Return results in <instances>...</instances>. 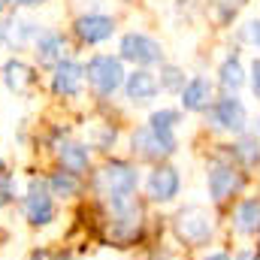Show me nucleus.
I'll list each match as a JSON object with an SVG mask.
<instances>
[{
    "label": "nucleus",
    "instance_id": "obj_1",
    "mask_svg": "<svg viewBox=\"0 0 260 260\" xmlns=\"http://www.w3.org/2000/svg\"><path fill=\"white\" fill-rule=\"evenodd\" d=\"M139 182H142L139 167H136L133 160H127V157H106V160H103L100 167H94L91 176H88V185H91L94 197H97L106 209L133 200L136 191H139Z\"/></svg>",
    "mask_w": 260,
    "mask_h": 260
},
{
    "label": "nucleus",
    "instance_id": "obj_2",
    "mask_svg": "<svg viewBox=\"0 0 260 260\" xmlns=\"http://www.w3.org/2000/svg\"><path fill=\"white\" fill-rule=\"evenodd\" d=\"M142 227H145V212L139 206V200L133 197L127 203H118V206H109L106 209V218H103V239L115 248H130L139 242L142 236Z\"/></svg>",
    "mask_w": 260,
    "mask_h": 260
},
{
    "label": "nucleus",
    "instance_id": "obj_3",
    "mask_svg": "<svg viewBox=\"0 0 260 260\" xmlns=\"http://www.w3.org/2000/svg\"><path fill=\"white\" fill-rule=\"evenodd\" d=\"M18 212L21 221L30 230H49L58 221V200L49 194L46 188V176H30L24 185V194L18 197Z\"/></svg>",
    "mask_w": 260,
    "mask_h": 260
},
{
    "label": "nucleus",
    "instance_id": "obj_4",
    "mask_svg": "<svg viewBox=\"0 0 260 260\" xmlns=\"http://www.w3.org/2000/svg\"><path fill=\"white\" fill-rule=\"evenodd\" d=\"M130 145V157L139 164H164L179 151V136L167 133V130H154L151 124H139L130 130L127 136Z\"/></svg>",
    "mask_w": 260,
    "mask_h": 260
},
{
    "label": "nucleus",
    "instance_id": "obj_5",
    "mask_svg": "<svg viewBox=\"0 0 260 260\" xmlns=\"http://www.w3.org/2000/svg\"><path fill=\"white\" fill-rule=\"evenodd\" d=\"M124 61L118 55H106V52H97L85 61V85L91 88V94L97 100H112L121 85H124Z\"/></svg>",
    "mask_w": 260,
    "mask_h": 260
},
{
    "label": "nucleus",
    "instance_id": "obj_6",
    "mask_svg": "<svg viewBox=\"0 0 260 260\" xmlns=\"http://www.w3.org/2000/svg\"><path fill=\"white\" fill-rule=\"evenodd\" d=\"M118 58L124 64L139 67V70H151V67H160L167 61V52H164V43L154 40L151 34H145V30H127L118 40Z\"/></svg>",
    "mask_w": 260,
    "mask_h": 260
},
{
    "label": "nucleus",
    "instance_id": "obj_7",
    "mask_svg": "<svg viewBox=\"0 0 260 260\" xmlns=\"http://www.w3.org/2000/svg\"><path fill=\"white\" fill-rule=\"evenodd\" d=\"M206 115V124L212 130H221V133H233V136H242L248 127V109L245 103L236 97V94H221L212 100V106L203 112Z\"/></svg>",
    "mask_w": 260,
    "mask_h": 260
},
{
    "label": "nucleus",
    "instance_id": "obj_8",
    "mask_svg": "<svg viewBox=\"0 0 260 260\" xmlns=\"http://www.w3.org/2000/svg\"><path fill=\"white\" fill-rule=\"evenodd\" d=\"M212 230H215L212 215H209L203 206H185V209H179L176 218H173V233H176V239H179L182 245H188V248L206 245V242L212 239Z\"/></svg>",
    "mask_w": 260,
    "mask_h": 260
},
{
    "label": "nucleus",
    "instance_id": "obj_9",
    "mask_svg": "<svg viewBox=\"0 0 260 260\" xmlns=\"http://www.w3.org/2000/svg\"><path fill=\"white\" fill-rule=\"evenodd\" d=\"M52 154H55V167H58V170L73 173V176H79V179L91 176V170H94V154H91L88 142H82V139L64 136L61 142L52 145Z\"/></svg>",
    "mask_w": 260,
    "mask_h": 260
},
{
    "label": "nucleus",
    "instance_id": "obj_10",
    "mask_svg": "<svg viewBox=\"0 0 260 260\" xmlns=\"http://www.w3.org/2000/svg\"><path fill=\"white\" fill-rule=\"evenodd\" d=\"M82 88H85V64L82 61L64 58L58 67H52V76H49L52 97H58V100H76V97H82Z\"/></svg>",
    "mask_w": 260,
    "mask_h": 260
},
{
    "label": "nucleus",
    "instance_id": "obj_11",
    "mask_svg": "<svg viewBox=\"0 0 260 260\" xmlns=\"http://www.w3.org/2000/svg\"><path fill=\"white\" fill-rule=\"evenodd\" d=\"M179 191H182V173H179L170 160L154 164L151 173L145 176V197H148L151 203H157V206L173 203V200L179 197Z\"/></svg>",
    "mask_w": 260,
    "mask_h": 260
},
{
    "label": "nucleus",
    "instance_id": "obj_12",
    "mask_svg": "<svg viewBox=\"0 0 260 260\" xmlns=\"http://www.w3.org/2000/svg\"><path fill=\"white\" fill-rule=\"evenodd\" d=\"M115 30H118V21H115V15H106V12H82L73 21V37L82 46H100V43L112 40Z\"/></svg>",
    "mask_w": 260,
    "mask_h": 260
},
{
    "label": "nucleus",
    "instance_id": "obj_13",
    "mask_svg": "<svg viewBox=\"0 0 260 260\" xmlns=\"http://www.w3.org/2000/svg\"><path fill=\"white\" fill-rule=\"evenodd\" d=\"M206 185H209V197L215 203H227L236 191H242L245 176L227 160H212L209 170H206Z\"/></svg>",
    "mask_w": 260,
    "mask_h": 260
},
{
    "label": "nucleus",
    "instance_id": "obj_14",
    "mask_svg": "<svg viewBox=\"0 0 260 260\" xmlns=\"http://www.w3.org/2000/svg\"><path fill=\"white\" fill-rule=\"evenodd\" d=\"M0 82H3V88L9 94L24 97V94H30L37 88L40 76H37V67H30L24 58L15 55V58H6L3 61V67H0Z\"/></svg>",
    "mask_w": 260,
    "mask_h": 260
},
{
    "label": "nucleus",
    "instance_id": "obj_15",
    "mask_svg": "<svg viewBox=\"0 0 260 260\" xmlns=\"http://www.w3.org/2000/svg\"><path fill=\"white\" fill-rule=\"evenodd\" d=\"M121 91H124V100H127V103H133V106H148V103L160 94L154 70H139V67H133L127 76H124Z\"/></svg>",
    "mask_w": 260,
    "mask_h": 260
},
{
    "label": "nucleus",
    "instance_id": "obj_16",
    "mask_svg": "<svg viewBox=\"0 0 260 260\" xmlns=\"http://www.w3.org/2000/svg\"><path fill=\"white\" fill-rule=\"evenodd\" d=\"M212 100H215V82L206 79V76H188V82L179 94V109L203 115L212 106Z\"/></svg>",
    "mask_w": 260,
    "mask_h": 260
},
{
    "label": "nucleus",
    "instance_id": "obj_17",
    "mask_svg": "<svg viewBox=\"0 0 260 260\" xmlns=\"http://www.w3.org/2000/svg\"><path fill=\"white\" fill-rule=\"evenodd\" d=\"M64 58H70V40H67L61 30H43L34 43V61L43 70H52L58 67Z\"/></svg>",
    "mask_w": 260,
    "mask_h": 260
},
{
    "label": "nucleus",
    "instance_id": "obj_18",
    "mask_svg": "<svg viewBox=\"0 0 260 260\" xmlns=\"http://www.w3.org/2000/svg\"><path fill=\"white\" fill-rule=\"evenodd\" d=\"M46 188H49V194L55 197L58 203H73V200H79L85 194V179H79V176L64 173V170L55 167V170L46 173Z\"/></svg>",
    "mask_w": 260,
    "mask_h": 260
},
{
    "label": "nucleus",
    "instance_id": "obj_19",
    "mask_svg": "<svg viewBox=\"0 0 260 260\" xmlns=\"http://www.w3.org/2000/svg\"><path fill=\"white\" fill-rule=\"evenodd\" d=\"M245 82H248V70L242 64V58L233 52V55H227L221 64H218V88L224 91V94H239L242 88H245Z\"/></svg>",
    "mask_w": 260,
    "mask_h": 260
},
{
    "label": "nucleus",
    "instance_id": "obj_20",
    "mask_svg": "<svg viewBox=\"0 0 260 260\" xmlns=\"http://www.w3.org/2000/svg\"><path fill=\"white\" fill-rule=\"evenodd\" d=\"M154 76H157V88H160L164 94H182V88H185V82H188L185 67L170 64V61H164Z\"/></svg>",
    "mask_w": 260,
    "mask_h": 260
},
{
    "label": "nucleus",
    "instance_id": "obj_21",
    "mask_svg": "<svg viewBox=\"0 0 260 260\" xmlns=\"http://www.w3.org/2000/svg\"><path fill=\"white\" fill-rule=\"evenodd\" d=\"M230 151H233V157H236L239 164L254 167V164L260 160V139H257V133H242V136H236V142L230 145Z\"/></svg>",
    "mask_w": 260,
    "mask_h": 260
},
{
    "label": "nucleus",
    "instance_id": "obj_22",
    "mask_svg": "<svg viewBox=\"0 0 260 260\" xmlns=\"http://www.w3.org/2000/svg\"><path fill=\"white\" fill-rule=\"evenodd\" d=\"M236 230L239 233H257L260 230V200H242L236 209Z\"/></svg>",
    "mask_w": 260,
    "mask_h": 260
},
{
    "label": "nucleus",
    "instance_id": "obj_23",
    "mask_svg": "<svg viewBox=\"0 0 260 260\" xmlns=\"http://www.w3.org/2000/svg\"><path fill=\"white\" fill-rule=\"evenodd\" d=\"M182 109H173V106H160V109H154L151 115H148V121L145 124H151L154 130H167V133H176V127L182 124Z\"/></svg>",
    "mask_w": 260,
    "mask_h": 260
},
{
    "label": "nucleus",
    "instance_id": "obj_24",
    "mask_svg": "<svg viewBox=\"0 0 260 260\" xmlns=\"http://www.w3.org/2000/svg\"><path fill=\"white\" fill-rule=\"evenodd\" d=\"M115 142H118V127H115V124H97V136L88 139V148L109 154V151L115 148Z\"/></svg>",
    "mask_w": 260,
    "mask_h": 260
},
{
    "label": "nucleus",
    "instance_id": "obj_25",
    "mask_svg": "<svg viewBox=\"0 0 260 260\" xmlns=\"http://www.w3.org/2000/svg\"><path fill=\"white\" fill-rule=\"evenodd\" d=\"M236 37H239V43H245V46H251V49H260V18L242 21V27L236 30Z\"/></svg>",
    "mask_w": 260,
    "mask_h": 260
},
{
    "label": "nucleus",
    "instance_id": "obj_26",
    "mask_svg": "<svg viewBox=\"0 0 260 260\" xmlns=\"http://www.w3.org/2000/svg\"><path fill=\"white\" fill-rule=\"evenodd\" d=\"M248 85H251L254 100H260V58L251 61V70H248Z\"/></svg>",
    "mask_w": 260,
    "mask_h": 260
},
{
    "label": "nucleus",
    "instance_id": "obj_27",
    "mask_svg": "<svg viewBox=\"0 0 260 260\" xmlns=\"http://www.w3.org/2000/svg\"><path fill=\"white\" fill-rule=\"evenodd\" d=\"M12 206H18L15 185H9V188H0V212H6V209H12Z\"/></svg>",
    "mask_w": 260,
    "mask_h": 260
},
{
    "label": "nucleus",
    "instance_id": "obj_28",
    "mask_svg": "<svg viewBox=\"0 0 260 260\" xmlns=\"http://www.w3.org/2000/svg\"><path fill=\"white\" fill-rule=\"evenodd\" d=\"M24 260H55V248H49V245H37V248L27 251V257Z\"/></svg>",
    "mask_w": 260,
    "mask_h": 260
},
{
    "label": "nucleus",
    "instance_id": "obj_29",
    "mask_svg": "<svg viewBox=\"0 0 260 260\" xmlns=\"http://www.w3.org/2000/svg\"><path fill=\"white\" fill-rule=\"evenodd\" d=\"M9 185H15V173H12L9 164L0 157V188H9Z\"/></svg>",
    "mask_w": 260,
    "mask_h": 260
},
{
    "label": "nucleus",
    "instance_id": "obj_30",
    "mask_svg": "<svg viewBox=\"0 0 260 260\" xmlns=\"http://www.w3.org/2000/svg\"><path fill=\"white\" fill-rule=\"evenodd\" d=\"M46 0H12V6H18V9H37V6H43Z\"/></svg>",
    "mask_w": 260,
    "mask_h": 260
},
{
    "label": "nucleus",
    "instance_id": "obj_31",
    "mask_svg": "<svg viewBox=\"0 0 260 260\" xmlns=\"http://www.w3.org/2000/svg\"><path fill=\"white\" fill-rule=\"evenodd\" d=\"M203 260H230V254H224V251H212V254H206Z\"/></svg>",
    "mask_w": 260,
    "mask_h": 260
},
{
    "label": "nucleus",
    "instance_id": "obj_32",
    "mask_svg": "<svg viewBox=\"0 0 260 260\" xmlns=\"http://www.w3.org/2000/svg\"><path fill=\"white\" fill-rule=\"evenodd\" d=\"M236 260H257V254H254V251H239Z\"/></svg>",
    "mask_w": 260,
    "mask_h": 260
},
{
    "label": "nucleus",
    "instance_id": "obj_33",
    "mask_svg": "<svg viewBox=\"0 0 260 260\" xmlns=\"http://www.w3.org/2000/svg\"><path fill=\"white\" fill-rule=\"evenodd\" d=\"M12 9V0H0V15H6Z\"/></svg>",
    "mask_w": 260,
    "mask_h": 260
},
{
    "label": "nucleus",
    "instance_id": "obj_34",
    "mask_svg": "<svg viewBox=\"0 0 260 260\" xmlns=\"http://www.w3.org/2000/svg\"><path fill=\"white\" fill-rule=\"evenodd\" d=\"M3 239H6V233H3V230H0V242H3Z\"/></svg>",
    "mask_w": 260,
    "mask_h": 260
}]
</instances>
